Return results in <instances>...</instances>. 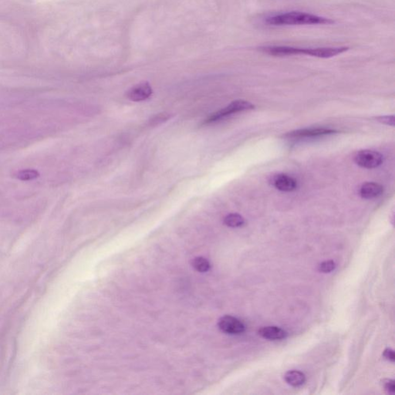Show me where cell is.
I'll list each match as a JSON object with an SVG mask.
<instances>
[{"mask_svg": "<svg viewBox=\"0 0 395 395\" xmlns=\"http://www.w3.org/2000/svg\"><path fill=\"white\" fill-rule=\"evenodd\" d=\"M376 120L378 122L382 123V124H387V125H390L394 127L395 126V116H381V117H376Z\"/></svg>", "mask_w": 395, "mask_h": 395, "instance_id": "obj_17", "label": "cell"}, {"mask_svg": "<svg viewBox=\"0 0 395 395\" xmlns=\"http://www.w3.org/2000/svg\"><path fill=\"white\" fill-rule=\"evenodd\" d=\"M258 334L262 338L269 340H281L287 337V332L284 331L283 329L273 326L262 327L259 330Z\"/></svg>", "mask_w": 395, "mask_h": 395, "instance_id": "obj_9", "label": "cell"}, {"mask_svg": "<svg viewBox=\"0 0 395 395\" xmlns=\"http://www.w3.org/2000/svg\"><path fill=\"white\" fill-rule=\"evenodd\" d=\"M218 325L223 332L232 335L243 334L246 331L244 323L232 316H225L220 318Z\"/></svg>", "mask_w": 395, "mask_h": 395, "instance_id": "obj_5", "label": "cell"}, {"mask_svg": "<svg viewBox=\"0 0 395 395\" xmlns=\"http://www.w3.org/2000/svg\"><path fill=\"white\" fill-rule=\"evenodd\" d=\"M259 51L274 56L307 55L318 58H331L348 51V47H320V48H297L286 46H269L259 48Z\"/></svg>", "mask_w": 395, "mask_h": 395, "instance_id": "obj_1", "label": "cell"}, {"mask_svg": "<svg viewBox=\"0 0 395 395\" xmlns=\"http://www.w3.org/2000/svg\"><path fill=\"white\" fill-rule=\"evenodd\" d=\"M272 184L276 189L286 193L293 192L297 188L296 180L287 174H277L272 179Z\"/></svg>", "mask_w": 395, "mask_h": 395, "instance_id": "obj_8", "label": "cell"}, {"mask_svg": "<svg viewBox=\"0 0 395 395\" xmlns=\"http://www.w3.org/2000/svg\"><path fill=\"white\" fill-rule=\"evenodd\" d=\"M266 23L270 26L330 25L334 22L330 19L304 12H287L274 15L266 19Z\"/></svg>", "mask_w": 395, "mask_h": 395, "instance_id": "obj_2", "label": "cell"}, {"mask_svg": "<svg viewBox=\"0 0 395 395\" xmlns=\"http://www.w3.org/2000/svg\"><path fill=\"white\" fill-rule=\"evenodd\" d=\"M384 357L388 361H392V362H394L395 361V352L392 349H386L385 350V352H384Z\"/></svg>", "mask_w": 395, "mask_h": 395, "instance_id": "obj_18", "label": "cell"}, {"mask_svg": "<svg viewBox=\"0 0 395 395\" xmlns=\"http://www.w3.org/2000/svg\"><path fill=\"white\" fill-rule=\"evenodd\" d=\"M335 268H336V263L333 260H329L320 263L318 269H319V271L321 273H329L335 270Z\"/></svg>", "mask_w": 395, "mask_h": 395, "instance_id": "obj_15", "label": "cell"}, {"mask_svg": "<svg viewBox=\"0 0 395 395\" xmlns=\"http://www.w3.org/2000/svg\"><path fill=\"white\" fill-rule=\"evenodd\" d=\"M385 388L387 391H388L389 393H395V381H392V380H388V381L385 382Z\"/></svg>", "mask_w": 395, "mask_h": 395, "instance_id": "obj_19", "label": "cell"}, {"mask_svg": "<svg viewBox=\"0 0 395 395\" xmlns=\"http://www.w3.org/2000/svg\"><path fill=\"white\" fill-rule=\"evenodd\" d=\"M255 108L254 104L249 102V101H243V100H238L233 101L227 106L226 108L220 110L219 112L211 114L208 118L205 120V124L216 122L218 120H222L225 117H228L233 113H239V112H246L249 110H253Z\"/></svg>", "mask_w": 395, "mask_h": 395, "instance_id": "obj_3", "label": "cell"}, {"mask_svg": "<svg viewBox=\"0 0 395 395\" xmlns=\"http://www.w3.org/2000/svg\"><path fill=\"white\" fill-rule=\"evenodd\" d=\"M193 267L200 273H206L210 270V262L204 257H196L193 261Z\"/></svg>", "mask_w": 395, "mask_h": 395, "instance_id": "obj_14", "label": "cell"}, {"mask_svg": "<svg viewBox=\"0 0 395 395\" xmlns=\"http://www.w3.org/2000/svg\"><path fill=\"white\" fill-rule=\"evenodd\" d=\"M170 117H171V115L169 114V113H159V114L156 115V116H155V117L151 119V124H152V125H157V124L165 122L166 120H169Z\"/></svg>", "mask_w": 395, "mask_h": 395, "instance_id": "obj_16", "label": "cell"}, {"mask_svg": "<svg viewBox=\"0 0 395 395\" xmlns=\"http://www.w3.org/2000/svg\"><path fill=\"white\" fill-rule=\"evenodd\" d=\"M384 161V157L379 152L363 150L357 153L354 156V162L360 167L365 169H375L381 166Z\"/></svg>", "mask_w": 395, "mask_h": 395, "instance_id": "obj_4", "label": "cell"}, {"mask_svg": "<svg viewBox=\"0 0 395 395\" xmlns=\"http://www.w3.org/2000/svg\"><path fill=\"white\" fill-rule=\"evenodd\" d=\"M152 94V88L150 86L149 84L147 82L139 84L136 86H133L130 89L126 96L129 100L135 102L144 101L146 99L149 98Z\"/></svg>", "mask_w": 395, "mask_h": 395, "instance_id": "obj_7", "label": "cell"}, {"mask_svg": "<svg viewBox=\"0 0 395 395\" xmlns=\"http://www.w3.org/2000/svg\"><path fill=\"white\" fill-rule=\"evenodd\" d=\"M224 223L227 226L232 227V228H238L242 226L245 223V219L243 216H241L239 214L232 213L229 214L226 216L224 219Z\"/></svg>", "mask_w": 395, "mask_h": 395, "instance_id": "obj_12", "label": "cell"}, {"mask_svg": "<svg viewBox=\"0 0 395 395\" xmlns=\"http://www.w3.org/2000/svg\"><path fill=\"white\" fill-rule=\"evenodd\" d=\"M384 192V189L379 184L374 182H367L361 186L360 189V195L365 199H372L374 198L381 196Z\"/></svg>", "mask_w": 395, "mask_h": 395, "instance_id": "obj_10", "label": "cell"}, {"mask_svg": "<svg viewBox=\"0 0 395 395\" xmlns=\"http://www.w3.org/2000/svg\"><path fill=\"white\" fill-rule=\"evenodd\" d=\"M285 381L288 385L293 387H300L306 381V376L300 370H289L285 374Z\"/></svg>", "mask_w": 395, "mask_h": 395, "instance_id": "obj_11", "label": "cell"}, {"mask_svg": "<svg viewBox=\"0 0 395 395\" xmlns=\"http://www.w3.org/2000/svg\"><path fill=\"white\" fill-rule=\"evenodd\" d=\"M40 176V173L39 171L34 170V169H26V170H21V171H16L13 174V177L17 178V179L22 180V181H29V180H33L35 178H37Z\"/></svg>", "mask_w": 395, "mask_h": 395, "instance_id": "obj_13", "label": "cell"}, {"mask_svg": "<svg viewBox=\"0 0 395 395\" xmlns=\"http://www.w3.org/2000/svg\"><path fill=\"white\" fill-rule=\"evenodd\" d=\"M338 133V131L329 128H307V129L296 130V131L288 132L283 135L285 139H302L306 138H313V137L324 136V135H333Z\"/></svg>", "mask_w": 395, "mask_h": 395, "instance_id": "obj_6", "label": "cell"}]
</instances>
